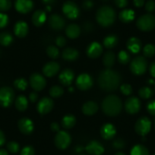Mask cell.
I'll list each match as a JSON object with an SVG mask.
<instances>
[{
	"mask_svg": "<svg viewBox=\"0 0 155 155\" xmlns=\"http://www.w3.org/2000/svg\"><path fill=\"white\" fill-rule=\"evenodd\" d=\"M121 76L117 71L107 68L100 73L98 76V84L106 91H113L120 86Z\"/></svg>",
	"mask_w": 155,
	"mask_h": 155,
	"instance_id": "1",
	"label": "cell"
},
{
	"mask_svg": "<svg viewBox=\"0 0 155 155\" xmlns=\"http://www.w3.org/2000/svg\"><path fill=\"white\" fill-rule=\"evenodd\" d=\"M122 101L116 95H109L106 97L102 102V110L108 116H118L122 111Z\"/></svg>",
	"mask_w": 155,
	"mask_h": 155,
	"instance_id": "2",
	"label": "cell"
},
{
	"mask_svg": "<svg viewBox=\"0 0 155 155\" xmlns=\"http://www.w3.org/2000/svg\"><path fill=\"white\" fill-rule=\"evenodd\" d=\"M116 12L110 6H102L97 12V21L103 27H109L113 25L116 20Z\"/></svg>",
	"mask_w": 155,
	"mask_h": 155,
	"instance_id": "3",
	"label": "cell"
},
{
	"mask_svg": "<svg viewBox=\"0 0 155 155\" xmlns=\"http://www.w3.org/2000/svg\"><path fill=\"white\" fill-rule=\"evenodd\" d=\"M136 26L141 31H150L155 28V17L151 14H145L138 18Z\"/></svg>",
	"mask_w": 155,
	"mask_h": 155,
	"instance_id": "4",
	"label": "cell"
},
{
	"mask_svg": "<svg viewBox=\"0 0 155 155\" xmlns=\"http://www.w3.org/2000/svg\"><path fill=\"white\" fill-rule=\"evenodd\" d=\"M147 68V62L143 56H137L132 59L130 64V70L135 75H141L144 74Z\"/></svg>",
	"mask_w": 155,
	"mask_h": 155,
	"instance_id": "5",
	"label": "cell"
},
{
	"mask_svg": "<svg viewBox=\"0 0 155 155\" xmlns=\"http://www.w3.org/2000/svg\"><path fill=\"white\" fill-rule=\"evenodd\" d=\"M15 99V92L9 87H3L0 88V106L2 107H8L12 105Z\"/></svg>",
	"mask_w": 155,
	"mask_h": 155,
	"instance_id": "6",
	"label": "cell"
},
{
	"mask_svg": "<svg viewBox=\"0 0 155 155\" xmlns=\"http://www.w3.org/2000/svg\"><path fill=\"white\" fill-rule=\"evenodd\" d=\"M55 145L60 150L66 149L71 142V135L65 131H59L54 138Z\"/></svg>",
	"mask_w": 155,
	"mask_h": 155,
	"instance_id": "7",
	"label": "cell"
},
{
	"mask_svg": "<svg viewBox=\"0 0 155 155\" xmlns=\"http://www.w3.org/2000/svg\"><path fill=\"white\" fill-rule=\"evenodd\" d=\"M151 129V122L146 116H142L135 123V130L138 135L144 136L150 132Z\"/></svg>",
	"mask_w": 155,
	"mask_h": 155,
	"instance_id": "8",
	"label": "cell"
},
{
	"mask_svg": "<svg viewBox=\"0 0 155 155\" xmlns=\"http://www.w3.org/2000/svg\"><path fill=\"white\" fill-rule=\"evenodd\" d=\"M62 12L68 18L71 19V20L77 18L80 14L79 8L74 2L71 1H67L63 4Z\"/></svg>",
	"mask_w": 155,
	"mask_h": 155,
	"instance_id": "9",
	"label": "cell"
},
{
	"mask_svg": "<svg viewBox=\"0 0 155 155\" xmlns=\"http://www.w3.org/2000/svg\"><path fill=\"white\" fill-rule=\"evenodd\" d=\"M30 84L35 91H41L47 84L45 78L39 73H34L30 77Z\"/></svg>",
	"mask_w": 155,
	"mask_h": 155,
	"instance_id": "10",
	"label": "cell"
},
{
	"mask_svg": "<svg viewBox=\"0 0 155 155\" xmlns=\"http://www.w3.org/2000/svg\"><path fill=\"white\" fill-rule=\"evenodd\" d=\"M93 78L91 76L86 73L80 74L76 79V86L79 90L87 91L93 85Z\"/></svg>",
	"mask_w": 155,
	"mask_h": 155,
	"instance_id": "11",
	"label": "cell"
},
{
	"mask_svg": "<svg viewBox=\"0 0 155 155\" xmlns=\"http://www.w3.org/2000/svg\"><path fill=\"white\" fill-rule=\"evenodd\" d=\"M125 110L129 114H135L141 109V101L136 97H129L125 102Z\"/></svg>",
	"mask_w": 155,
	"mask_h": 155,
	"instance_id": "12",
	"label": "cell"
},
{
	"mask_svg": "<svg viewBox=\"0 0 155 155\" xmlns=\"http://www.w3.org/2000/svg\"><path fill=\"white\" fill-rule=\"evenodd\" d=\"M53 107H54V103H53V100L50 97H43L42 99L40 100L37 106V111L40 114H47V113H50L52 110H53Z\"/></svg>",
	"mask_w": 155,
	"mask_h": 155,
	"instance_id": "13",
	"label": "cell"
},
{
	"mask_svg": "<svg viewBox=\"0 0 155 155\" xmlns=\"http://www.w3.org/2000/svg\"><path fill=\"white\" fill-rule=\"evenodd\" d=\"M49 25L55 31H61L65 25V21L62 16L58 14H53L48 18Z\"/></svg>",
	"mask_w": 155,
	"mask_h": 155,
	"instance_id": "14",
	"label": "cell"
},
{
	"mask_svg": "<svg viewBox=\"0 0 155 155\" xmlns=\"http://www.w3.org/2000/svg\"><path fill=\"white\" fill-rule=\"evenodd\" d=\"M103 48L102 46L98 42H92L91 44H89L86 50V53L87 56L91 59H96L101 56L102 54Z\"/></svg>",
	"mask_w": 155,
	"mask_h": 155,
	"instance_id": "15",
	"label": "cell"
},
{
	"mask_svg": "<svg viewBox=\"0 0 155 155\" xmlns=\"http://www.w3.org/2000/svg\"><path fill=\"white\" fill-rule=\"evenodd\" d=\"M19 130L25 135H30L33 132L34 129V123L28 118H21L18 123Z\"/></svg>",
	"mask_w": 155,
	"mask_h": 155,
	"instance_id": "16",
	"label": "cell"
},
{
	"mask_svg": "<svg viewBox=\"0 0 155 155\" xmlns=\"http://www.w3.org/2000/svg\"><path fill=\"white\" fill-rule=\"evenodd\" d=\"M15 9L21 14L30 12L34 8V3L31 0H17L15 4Z\"/></svg>",
	"mask_w": 155,
	"mask_h": 155,
	"instance_id": "17",
	"label": "cell"
},
{
	"mask_svg": "<svg viewBox=\"0 0 155 155\" xmlns=\"http://www.w3.org/2000/svg\"><path fill=\"white\" fill-rule=\"evenodd\" d=\"M59 69H60L59 64L54 61H52L44 65V66L43 67V73L45 76L50 78L56 75L59 72Z\"/></svg>",
	"mask_w": 155,
	"mask_h": 155,
	"instance_id": "18",
	"label": "cell"
},
{
	"mask_svg": "<svg viewBox=\"0 0 155 155\" xmlns=\"http://www.w3.org/2000/svg\"><path fill=\"white\" fill-rule=\"evenodd\" d=\"M85 150L91 155H101L104 152V146L97 141H91L87 144Z\"/></svg>",
	"mask_w": 155,
	"mask_h": 155,
	"instance_id": "19",
	"label": "cell"
},
{
	"mask_svg": "<svg viewBox=\"0 0 155 155\" xmlns=\"http://www.w3.org/2000/svg\"><path fill=\"white\" fill-rule=\"evenodd\" d=\"M116 134V129L111 123H106L101 127V135L104 139L110 140L115 137Z\"/></svg>",
	"mask_w": 155,
	"mask_h": 155,
	"instance_id": "20",
	"label": "cell"
},
{
	"mask_svg": "<svg viewBox=\"0 0 155 155\" xmlns=\"http://www.w3.org/2000/svg\"><path fill=\"white\" fill-rule=\"evenodd\" d=\"M74 78V74L72 70L69 68H65L59 74V80L62 85L68 86L72 82Z\"/></svg>",
	"mask_w": 155,
	"mask_h": 155,
	"instance_id": "21",
	"label": "cell"
},
{
	"mask_svg": "<svg viewBox=\"0 0 155 155\" xmlns=\"http://www.w3.org/2000/svg\"><path fill=\"white\" fill-rule=\"evenodd\" d=\"M126 47L130 53L135 54V53H138L141 50V42L137 37H131L126 43Z\"/></svg>",
	"mask_w": 155,
	"mask_h": 155,
	"instance_id": "22",
	"label": "cell"
},
{
	"mask_svg": "<svg viewBox=\"0 0 155 155\" xmlns=\"http://www.w3.org/2000/svg\"><path fill=\"white\" fill-rule=\"evenodd\" d=\"M28 30H29V28H28V24L24 21H19L15 25V34L18 37H25L28 34Z\"/></svg>",
	"mask_w": 155,
	"mask_h": 155,
	"instance_id": "23",
	"label": "cell"
},
{
	"mask_svg": "<svg viewBox=\"0 0 155 155\" xmlns=\"http://www.w3.org/2000/svg\"><path fill=\"white\" fill-rule=\"evenodd\" d=\"M47 15L43 10H37L32 15V22L36 27H41L45 23Z\"/></svg>",
	"mask_w": 155,
	"mask_h": 155,
	"instance_id": "24",
	"label": "cell"
},
{
	"mask_svg": "<svg viewBox=\"0 0 155 155\" xmlns=\"http://www.w3.org/2000/svg\"><path fill=\"white\" fill-rule=\"evenodd\" d=\"M81 110L86 116H92L97 112L98 105L94 101H87L83 104Z\"/></svg>",
	"mask_w": 155,
	"mask_h": 155,
	"instance_id": "25",
	"label": "cell"
},
{
	"mask_svg": "<svg viewBox=\"0 0 155 155\" xmlns=\"http://www.w3.org/2000/svg\"><path fill=\"white\" fill-rule=\"evenodd\" d=\"M62 56L65 60L74 61L79 56V52L72 47H68L62 51Z\"/></svg>",
	"mask_w": 155,
	"mask_h": 155,
	"instance_id": "26",
	"label": "cell"
},
{
	"mask_svg": "<svg viewBox=\"0 0 155 155\" xmlns=\"http://www.w3.org/2000/svg\"><path fill=\"white\" fill-rule=\"evenodd\" d=\"M65 34L69 38L75 39L79 37L81 34V28L76 24H70L65 28Z\"/></svg>",
	"mask_w": 155,
	"mask_h": 155,
	"instance_id": "27",
	"label": "cell"
},
{
	"mask_svg": "<svg viewBox=\"0 0 155 155\" xmlns=\"http://www.w3.org/2000/svg\"><path fill=\"white\" fill-rule=\"evenodd\" d=\"M135 12L132 9H124L120 12L119 18L123 23H130L135 18Z\"/></svg>",
	"mask_w": 155,
	"mask_h": 155,
	"instance_id": "28",
	"label": "cell"
},
{
	"mask_svg": "<svg viewBox=\"0 0 155 155\" xmlns=\"http://www.w3.org/2000/svg\"><path fill=\"white\" fill-rule=\"evenodd\" d=\"M16 109L19 111H25L28 106V98L25 95H19L15 100V102Z\"/></svg>",
	"mask_w": 155,
	"mask_h": 155,
	"instance_id": "29",
	"label": "cell"
},
{
	"mask_svg": "<svg viewBox=\"0 0 155 155\" xmlns=\"http://www.w3.org/2000/svg\"><path fill=\"white\" fill-rule=\"evenodd\" d=\"M115 61H116V56L114 53L112 51H107L103 57V62L105 65L106 68H110L114 65Z\"/></svg>",
	"mask_w": 155,
	"mask_h": 155,
	"instance_id": "30",
	"label": "cell"
},
{
	"mask_svg": "<svg viewBox=\"0 0 155 155\" xmlns=\"http://www.w3.org/2000/svg\"><path fill=\"white\" fill-rule=\"evenodd\" d=\"M118 44V37L114 34H110L104 40V46L107 49H113Z\"/></svg>",
	"mask_w": 155,
	"mask_h": 155,
	"instance_id": "31",
	"label": "cell"
},
{
	"mask_svg": "<svg viewBox=\"0 0 155 155\" xmlns=\"http://www.w3.org/2000/svg\"><path fill=\"white\" fill-rule=\"evenodd\" d=\"M76 123V119L72 114H68L63 117L62 120V125L63 128L67 129L74 127Z\"/></svg>",
	"mask_w": 155,
	"mask_h": 155,
	"instance_id": "32",
	"label": "cell"
},
{
	"mask_svg": "<svg viewBox=\"0 0 155 155\" xmlns=\"http://www.w3.org/2000/svg\"><path fill=\"white\" fill-rule=\"evenodd\" d=\"M131 155H150L149 151L145 146L142 144H136L132 147Z\"/></svg>",
	"mask_w": 155,
	"mask_h": 155,
	"instance_id": "33",
	"label": "cell"
},
{
	"mask_svg": "<svg viewBox=\"0 0 155 155\" xmlns=\"http://www.w3.org/2000/svg\"><path fill=\"white\" fill-rule=\"evenodd\" d=\"M13 37L8 32H2L0 34V44L5 47H8L12 43Z\"/></svg>",
	"mask_w": 155,
	"mask_h": 155,
	"instance_id": "34",
	"label": "cell"
},
{
	"mask_svg": "<svg viewBox=\"0 0 155 155\" xmlns=\"http://www.w3.org/2000/svg\"><path fill=\"white\" fill-rule=\"evenodd\" d=\"M28 83L24 78H19L14 81V86L19 91H25L28 87Z\"/></svg>",
	"mask_w": 155,
	"mask_h": 155,
	"instance_id": "35",
	"label": "cell"
},
{
	"mask_svg": "<svg viewBox=\"0 0 155 155\" xmlns=\"http://www.w3.org/2000/svg\"><path fill=\"white\" fill-rule=\"evenodd\" d=\"M64 93V90L59 85H54L50 89V95L53 98L60 97Z\"/></svg>",
	"mask_w": 155,
	"mask_h": 155,
	"instance_id": "36",
	"label": "cell"
},
{
	"mask_svg": "<svg viewBox=\"0 0 155 155\" xmlns=\"http://www.w3.org/2000/svg\"><path fill=\"white\" fill-rule=\"evenodd\" d=\"M138 95L142 99H148L153 95V91L148 87H143L138 91Z\"/></svg>",
	"mask_w": 155,
	"mask_h": 155,
	"instance_id": "37",
	"label": "cell"
},
{
	"mask_svg": "<svg viewBox=\"0 0 155 155\" xmlns=\"http://www.w3.org/2000/svg\"><path fill=\"white\" fill-rule=\"evenodd\" d=\"M47 54L51 59H57L59 56V50L58 47H56V46H49L47 48Z\"/></svg>",
	"mask_w": 155,
	"mask_h": 155,
	"instance_id": "38",
	"label": "cell"
},
{
	"mask_svg": "<svg viewBox=\"0 0 155 155\" xmlns=\"http://www.w3.org/2000/svg\"><path fill=\"white\" fill-rule=\"evenodd\" d=\"M131 57L129 53L126 50H121L120 53H118V61L121 64H127L128 62L130 61Z\"/></svg>",
	"mask_w": 155,
	"mask_h": 155,
	"instance_id": "39",
	"label": "cell"
},
{
	"mask_svg": "<svg viewBox=\"0 0 155 155\" xmlns=\"http://www.w3.org/2000/svg\"><path fill=\"white\" fill-rule=\"evenodd\" d=\"M143 53L146 57H152L155 54V46L153 44H147L143 49Z\"/></svg>",
	"mask_w": 155,
	"mask_h": 155,
	"instance_id": "40",
	"label": "cell"
},
{
	"mask_svg": "<svg viewBox=\"0 0 155 155\" xmlns=\"http://www.w3.org/2000/svg\"><path fill=\"white\" fill-rule=\"evenodd\" d=\"M7 148H8L9 152L12 153H15L19 151L20 146H19L18 143L15 142V141H10L7 144Z\"/></svg>",
	"mask_w": 155,
	"mask_h": 155,
	"instance_id": "41",
	"label": "cell"
},
{
	"mask_svg": "<svg viewBox=\"0 0 155 155\" xmlns=\"http://www.w3.org/2000/svg\"><path fill=\"white\" fill-rule=\"evenodd\" d=\"M12 7L10 0H0V12H6Z\"/></svg>",
	"mask_w": 155,
	"mask_h": 155,
	"instance_id": "42",
	"label": "cell"
},
{
	"mask_svg": "<svg viewBox=\"0 0 155 155\" xmlns=\"http://www.w3.org/2000/svg\"><path fill=\"white\" fill-rule=\"evenodd\" d=\"M120 91L126 96H129L132 94V87L129 84H123L120 86Z\"/></svg>",
	"mask_w": 155,
	"mask_h": 155,
	"instance_id": "43",
	"label": "cell"
},
{
	"mask_svg": "<svg viewBox=\"0 0 155 155\" xmlns=\"http://www.w3.org/2000/svg\"><path fill=\"white\" fill-rule=\"evenodd\" d=\"M21 155H35V150L32 146H25L21 151Z\"/></svg>",
	"mask_w": 155,
	"mask_h": 155,
	"instance_id": "44",
	"label": "cell"
},
{
	"mask_svg": "<svg viewBox=\"0 0 155 155\" xmlns=\"http://www.w3.org/2000/svg\"><path fill=\"white\" fill-rule=\"evenodd\" d=\"M8 17L7 15L0 12V28H3L8 25Z\"/></svg>",
	"mask_w": 155,
	"mask_h": 155,
	"instance_id": "45",
	"label": "cell"
},
{
	"mask_svg": "<svg viewBox=\"0 0 155 155\" xmlns=\"http://www.w3.org/2000/svg\"><path fill=\"white\" fill-rule=\"evenodd\" d=\"M147 110L152 116H155V101H150L147 104Z\"/></svg>",
	"mask_w": 155,
	"mask_h": 155,
	"instance_id": "46",
	"label": "cell"
},
{
	"mask_svg": "<svg viewBox=\"0 0 155 155\" xmlns=\"http://www.w3.org/2000/svg\"><path fill=\"white\" fill-rule=\"evenodd\" d=\"M145 9L147 12H152L155 10V2L153 0H149L145 4Z\"/></svg>",
	"mask_w": 155,
	"mask_h": 155,
	"instance_id": "47",
	"label": "cell"
},
{
	"mask_svg": "<svg viewBox=\"0 0 155 155\" xmlns=\"http://www.w3.org/2000/svg\"><path fill=\"white\" fill-rule=\"evenodd\" d=\"M56 45L59 47H64L66 44V40H65V37H63L62 36H59L57 37L56 40Z\"/></svg>",
	"mask_w": 155,
	"mask_h": 155,
	"instance_id": "48",
	"label": "cell"
},
{
	"mask_svg": "<svg viewBox=\"0 0 155 155\" xmlns=\"http://www.w3.org/2000/svg\"><path fill=\"white\" fill-rule=\"evenodd\" d=\"M113 147H116V149H121V148H123V147L125 146V142L123 141V140L119 138V139L115 140L114 142L113 143Z\"/></svg>",
	"mask_w": 155,
	"mask_h": 155,
	"instance_id": "49",
	"label": "cell"
},
{
	"mask_svg": "<svg viewBox=\"0 0 155 155\" xmlns=\"http://www.w3.org/2000/svg\"><path fill=\"white\" fill-rule=\"evenodd\" d=\"M83 8L85 10H90L93 8L94 2L92 0H84L82 4Z\"/></svg>",
	"mask_w": 155,
	"mask_h": 155,
	"instance_id": "50",
	"label": "cell"
},
{
	"mask_svg": "<svg viewBox=\"0 0 155 155\" xmlns=\"http://www.w3.org/2000/svg\"><path fill=\"white\" fill-rule=\"evenodd\" d=\"M114 2L119 8H125L128 5V0H114Z\"/></svg>",
	"mask_w": 155,
	"mask_h": 155,
	"instance_id": "51",
	"label": "cell"
},
{
	"mask_svg": "<svg viewBox=\"0 0 155 155\" xmlns=\"http://www.w3.org/2000/svg\"><path fill=\"white\" fill-rule=\"evenodd\" d=\"M37 98H38V95H37V94L35 91L31 92L30 94L29 100L31 103H35L37 101Z\"/></svg>",
	"mask_w": 155,
	"mask_h": 155,
	"instance_id": "52",
	"label": "cell"
},
{
	"mask_svg": "<svg viewBox=\"0 0 155 155\" xmlns=\"http://www.w3.org/2000/svg\"><path fill=\"white\" fill-rule=\"evenodd\" d=\"M149 71H150V74L152 77L155 78V62H152L150 64V67H149Z\"/></svg>",
	"mask_w": 155,
	"mask_h": 155,
	"instance_id": "53",
	"label": "cell"
},
{
	"mask_svg": "<svg viewBox=\"0 0 155 155\" xmlns=\"http://www.w3.org/2000/svg\"><path fill=\"white\" fill-rule=\"evenodd\" d=\"M50 129L55 132H58L59 131V125L57 123H53L50 125Z\"/></svg>",
	"mask_w": 155,
	"mask_h": 155,
	"instance_id": "54",
	"label": "cell"
},
{
	"mask_svg": "<svg viewBox=\"0 0 155 155\" xmlns=\"http://www.w3.org/2000/svg\"><path fill=\"white\" fill-rule=\"evenodd\" d=\"M134 5L135 6L140 8V7H142L144 4V0H133Z\"/></svg>",
	"mask_w": 155,
	"mask_h": 155,
	"instance_id": "55",
	"label": "cell"
},
{
	"mask_svg": "<svg viewBox=\"0 0 155 155\" xmlns=\"http://www.w3.org/2000/svg\"><path fill=\"white\" fill-rule=\"evenodd\" d=\"M5 142V136L3 132L0 130V147L3 145Z\"/></svg>",
	"mask_w": 155,
	"mask_h": 155,
	"instance_id": "56",
	"label": "cell"
},
{
	"mask_svg": "<svg viewBox=\"0 0 155 155\" xmlns=\"http://www.w3.org/2000/svg\"><path fill=\"white\" fill-rule=\"evenodd\" d=\"M55 2H56V0H43V2L47 5H52V4L55 3Z\"/></svg>",
	"mask_w": 155,
	"mask_h": 155,
	"instance_id": "57",
	"label": "cell"
},
{
	"mask_svg": "<svg viewBox=\"0 0 155 155\" xmlns=\"http://www.w3.org/2000/svg\"><path fill=\"white\" fill-rule=\"evenodd\" d=\"M0 155H8V153L5 149H0Z\"/></svg>",
	"mask_w": 155,
	"mask_h": 155,
	"instance_id": "58",
	"label": "cell"
},
{
	"mask_svg": "<svg viewBox=\"0 0 155 155\" xmlns=\"http://www.w3.org/2000/svg\"><path fill=\"white\" fill-rule=\"evenodd\" d=\"M115 155H126L125 153H123V152H117L116 153H115Z\"/></svg>",
	"mask_w": 155,
	"mask_h": 155,
	"instance_id": "59",
	"label": "cell"
},
{
	"mask_svg": "<svg viewBox=\"0 0 155 155\" xmlns=\"http://www.w3.org/2000/svg\"><path fill=\"white\" fill-rule=\"evenodd\" d=\"M69 91H73V87H70Z\"/></svg>",
	"mask_w": 155,
	"mask_h": 155,
	"instance_id": "60",
	"label": "cell"
},
{
	"mask_svg": "<svg viewBox=\"0 0 155 155\" xmlns=\"http://www.w3.org/2000/svg\"><path fill=\"white\" fill-rule=\"evenodd\" d=\"M79 155H87V154H85V153H80Z\"/></svg>",
	"mask_w": 155,
	"mask_h": 155,
	"instance_id": "61",
	"label": "cell"
},
{
	"mask_svg": "<svg viewBox=\"0 0 155 155\" xmlns=\"http://www.w3.org/2000/svg\"><path fill=\"white\" fill-rule=\"evenodd\" d=\"M103 1H107V0H103Z\"/></svg>",
	"mask_w": 155,
	"mask_h": 155,
	"instance_id": "62",
	"label": "cell"
},
{
	"mask_svg": "<svg viewBox=\"0 0 155 155\" xmlns=\"http://www.w3.org/2000/svg\"><path fill=\"white\" fill-rule=\"evenodd\" d=\"M154 89H155V85H154Z\"/></svg>",
	"mask_w": 155,
	"mask_h": 155,
	"instance_id": "63",
	"label": "cell"
},
{
	"mask_svg": "<svg viewBox=\"0 0 155 155\" xmlns=\"http://www.w3.org/2000/svg\"><path fill=\"white\" fill-rule=\"evenodd\" d=\"M153 155H155V154H153Z\"/></svg>",
	"mask_w": 155,
	"mask_h": 155,
	"instance_id": "64",
	"label": "cell"
}]
</instances>
